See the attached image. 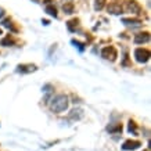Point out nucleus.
<instances>
[{
	"label": "nucleus",
	"mask_w": 151,
	"mask_h": 151,
	"mask_svg": "<svg viewBox=\"0 0 151 151\" xmlns=\"http://www.w3.org/2000/svg\"><path fill=\"white\" fill-rule=\"evenodd\" d=\"M104 6H105V0H96V1H94V10H96V11L103 10Z\"/></svg>",
	"instance_id": "obj_15"
},
{
	"label": "nucleus",
	"mask_w": 151,
	"mask_h": 151,
	"mask_svg": "<svg viewBox=\"0 0 151 151\" xmlns=\"http://www.w3.org/2000/svg\"><path fill=\"white\" fill-rule=\"evenodd\" d=\"M45 10H46V13L49 14V15H51V17H54V18L57 17V10H55L54 6L47 4V6H46V9H45Z\"/></svg>",
	"instance_id": "obj_12"
},
{
	"label": "nucleus",
	"mask_w": 151,
	"mask_h": 151,
	"mask_svg": "<svg viewBox=\"0 0 151 151\" xmlns=\"http://www.w3.org/2000/svg\"><path fill=\"white\" fill-rule=\"evenodd\" d=\"M1 24H3V27H4V28H9V29H11V31H14V32H17V31H18V29L13 25V22H11L10 19H4Z\"/></svg>",
	"instance_id": "obj_14"
},
{
	"label": "nucleus",
	"mask_w": 151,
	"mask_h": 151,
	"mask_svg": "<svg viewBox=\"0 0 151 151\" xmlns=\"http://www.w3.org/2000/svg\"><path fill=\"white\" fill-rule=\"evenodd\" d=\"M129 132H136V124H134V122H133V121H130V122H129Z\"/></svg>",
	"instance_id": "obj_19"
},
{
	"label": "nucleus",
	"mask_w": 151,
	"mask_h": 151,
	"mask_svg": "<svg viewBox=\"0 0 151 151\" xmlns=\"http://www.w3.org/2000/svg\"><path fill=\"white\" fill-rule=\"evenodd\" d=\"M63 11L65 14H73V3L67 1L65 4H63Z\"/></svg>",
	"instance_id": "obj_11"
},
{
	"label": "nucleus",
	"mask_w": 151,
	"mask_h": 151,
	"mask_svg": "<svg viewBox=\"0 0 151 151\" xmlns=\"http://www.w3.org/2000/svg\"><path fill=\"white\" fill-rule=\"evenodd\" d=\"M122 22L126 25H140L142 21L140 19H132V18H122Z\"/></svg>",
	"instance_id": "obj_13"
},
{
	"label": "nucleus",
	"mask_w": 151,
	"mask_h": 151,
	"mask_svg": "<svg viewBox=\"0 0 151 151\" xmlns=\"http://www.w3.org/2000/svg\"><path fill=\"white\" fill-rule=\"evenodd\" d=\"M3 15H4V10H3V9H0V18H1Z\"/></svg>",
	"instance_id": "obj_20"
},
{
	"label": "nucleus",
	"mask_w": 151,
	"mask_h": 151,
	"mask_svg": "<svg viewBox=\"0 0 151 151\" xmlns=\"http://www.w3.org/2000/svg\"><path fill=\"white\" fill-rule=\"evenodd\" d=\"M126 10H128V13L140 14L142 13V6L139 4L136 0H129L128 3H126Z\"/></svg>",
	"instance_id": "obj_4"
},
{
	"label": "nucleus",
	"mask_w": 151,
	"mask_h": 151,
	"mask_svg": "<svg viewBox=\"0 0 151 151\" xmlns=\"http://www.w3.org/2000/svg\"><path fill=\"white\" fill-rule=\"evenodd\" d=\"M13 45H14V39L10 35H7L6 37H3L0 40V46H3V47H9V46H13Z\"/></svg>",
	"instance_id": "obj_10"
},
{
	"label": "nucleus",
	"mask_w": 151,
	"mask_h": 151,
	"mask_svg": "<svg viewBox=\"0 0 151 151\" xmlns=\"http://www.w3.org/2000/svg\"><path fill=\"white\" fill-rule=\"evenodd\" d=\"M101 57L105 60H110V61H115L116 57H118V53L115 50V47L112 46H107L101 50Z\"/></svg>",
	"instance_id": "obj_3"
},
{
	"label": "nucleus",
	"mask_w": 151,
	"mask_h": 151,
	"mask_svg": "<svg viewBox=\"0 0 151 151\" xmlns=\"http://www.w3.org/2000/svg\"><path fill=\"white\" fill-rule=\"evenodd\" d=\"M134 58H136L137 63L144 64V63H147V61L150 60V51L147 50V49H142V47H139V49L134 50Z\"/></svg>",
	"instance_id": "obj_2"
},
{
	"label": "nucleus",
	"mask_w": 151,
	"mask_h": 151,
	"mask_svg": "<svg viewBox=\"0 0 151 151\" xmlns=\"http://www.w3.org/2000/svg\"><path fill=\"white\" fill-rule=\"evenodd\" d=\"M1 33H3V32H1V29H0V35H1Z\"/></svg>",
	"instance_id": "obj_21"
},
{
	"label": "nucleus",
	"mask_w": 151,
	"mask_h": 151,
	"mask_svg": "<svg viewBox=\"0 0 151 151\" xmlns=\"http://www.w3.org/2000/svg\"><path fill=\"white\" fill-rule=\"evenodd\" d=\"M71 43H72V45H73L75 47H78L79 51H83V50H85V45H83V43H81V42H78V40H72Z\"/></svg>",
	"instance_id": "obj_18"
},
{
	"label": "nucleus",
	"mask_w": 151,
	"mask_h": 151,
	"mask_svg": "<svg viewBox=\"0 0 151 151\" xmlns=\"http://www.w3.org/2000/svg\"><path fill=\"white\" fill-rule=\"evenodd\" d=\"M68 108V97L65 94H57L50 101V110L53 112H63Z\"/></svg>",
	"instance_id": "obj_1"
},
{
	"label": "nucleus",
	"mask_w": 151,
	"mask_h": 151,
	"mask_svg": "<svg viewBox=\"0 0 151 151\" xmlns=\"http://www.w3.org/2000/svg\"><path fill=\"white\" fill-rule=\"evenodd\" d=\"M140 146H142V143L139 142V140H126V142L122 144V150L125 151H129V150H137V148H140Z\"/></svg>",
	"instance_id": "obj_5"
},
{
	"label": "nucleus",
	"mask_w": 151,
	"mask_h": 151,
	"mask_svg": "<svg viewBox=\"0 0 151 151\" xmlns=\"http://www.w3.org/2000/svg\"><path fill=\"white\" fill-rule=\"evenodd\" d=\"M107 130H108V132H111V133H114V132H122V125L118 124L116 126H115V128H112V126H108V128H107Z\"/></svg>",
	"instance_id": "obj_17"
},
{
	"label": "nucleus",
	"mask_w": 151,
	"mask_h": 151,
	"mask_svg": "<svg viewBox=\"0 0 151 151\" xmlns=\"http://www.w3.org/2000/svg\"><path fill=\"white\" fill-rule=\"evenodd\" d=\"M36 71V65L33 64H22L17 67V72L19 73H31Z\"/></svg>",
	"instance_id": "obj_6"
},
{
	"label": "nucleus",
	"mask_w": 151,
	"mask_h": 151,
	"mask_svg": "<svg viewBox=\"0 0 151 151\" xmlns=\"http://www.w3.org/2000/svg\"><path fill=\"white\" fill-rule=\"evenodd\" d=\"M150 40V33L148 32H142V33H137L133 42L136 43V45H142V43H147V42Z\"/></svg>",
	"instance_id": "obj_7"
},
{
	"label": "nucleus",
	"mask_w": 151,
	"mask_h": 151,
	"mask_svg": "<svg viewBox=\"0 0 151 151\" xmlns=\"http://www.w3.org/2000/svg\"><path fill=\"white\" fill-rule=\"evenodd\" d=\"M83 116V110L81 108H75L69 112V119H72V121H79V119H82Z\"/></svg>",
	"instance_id": "obj_9"
},
{
	"label": "nucleus",
	"mask_w": 151,
	"mask_h": 151,
	"mask_svg": "<svg viewBox=\"0 0 151 151\" xmlns=\"http://www.w3.org/2000/svg\"><path fill=\"white\" fill-rule=\"evenodd\" d=\"M78 24H79L78 19H72V21H68V22H67V27H68V29L71 32H73V31H75V27H78Z\"/></svg>",
	"instance_id": "obj_16"
},
{
	"label": "nucleus",
	"mask_w": 151,
	"mask_h": 151,
	"mask_svg": "<svg viewBox=\"0 0 151 151\" xmlns=\"http://www.w3.org/2000/svg\"><path fill=\"white\" fill-rule=\"evenodd\" d=\"M107 10H108V13H110V14L119 15V14L122 13V6L119 4V3H110V4H108V7H107Z\"/></svg>",
	"instance_id": "obj_8"
}]
</instances>
